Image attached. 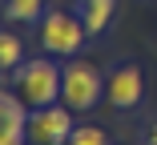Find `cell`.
I'll list each match as a JSON object with an SVG mask.
<instances>
[{"mask_svg":"<svg viewBox=\"0 0 157 145\" xmlns=\"http://www.w3.org/2000/svg\"><path fill=\"white\" fill-rule=\"evenodd\" d=\"M8 85L28 101V109L40 105H56L60 101V85H65V69H56L52 56H36V61H24L8 73Z\"/></svg>","mask_w":157,"mask_h":145,"instance_id":"6da1fadb","label":"cell"},{"mask_svg":"<svg viewBox=\"0 0 157 145\" xmlns=\"http://www.w3.org/2000/svg\"><path fill=\"white\" fill-rule=\"evenodd\" d=\"M105 97V77L101 69L93 61H81V56H73V61L65 65V85H60V101H65L73 113H85L93 109Z\"/></svg>","mask_w":157,"mask_h":145,"instance_id":"7a4b0ae2","label":"cell"},{"mask_svg":"<svg viewBox=\"0 0 157 145\" xmlns=\"http://www.w3.org/2000/svg\"><path fill=\"white\" fill-rule=\"evenodd\" d=\"M89 36V28L81 16L73 12H48L40 20V48L44 52H56V56H77L81 44Z\"/></svg>","mask_w":157,"mask_h":145,"instance_id":"3957f363","label":"cell"},{"mask_svg":"<svg viewBox=\"0 0 157 145\" xmlns=\"http://www.w3.org/2000/svg\"><path fill=\"white\" fill-rule=\"evenodd\" d=\"M73 109L60 101V105H40L28 113V141L33 145H69L73 137Z\"/></svg>","mask_w":157,"mask_h":145,"instance_id":"277c9868","label":"cell"},{"mask_svg":"<svg viewBox=\"0 0 157 145\" xmlns=\"http://www.w3.org/2000/svg\"><path fill=\"white\" fill-rule=\"evenodd\" d=\"M141 97H145V77H141V69H137L133 61H129V65H117V69L105 77V101H109L117 113L137 109Z\"/></svg>","mask_w":157,"mask_h":145,"instance_id":"5b68a950","label":"cell"},{"mask_svg":"<svg viewBox=\"0 0 157 145\" xmlns=\"http://www.w3.org/2000/svg\"><path fill=\"white\" fill-rule=\"evenodd\" d=\"M28 101L16 89L0 93V145H24L28 137Z\"/></svg>","mask_w":157,"mask_h":145,"instance_id":"8992f818","label":"cell"},{"mask_svg":"<svg viewBox=\"0 0 157 145\" xmlns=\"http://www.w3.org/2000/svg\"><path fill=\"white\" fill-rule=\"evenodd\" d=\"M113 8H117V0H77V16L85 20L89 36H97V32H105V28H109Z\"/></svg>","mask_w":157,"mask_h":145,"instance_id":"52a82bcc","label":"cell"},{"mask_svg":"<svg viewBox=\"0 0 157 145\" xmlns=\"http://www.w3.org/2000/svg\"><path fill=\"white\" fill-rule=\"evenodd\" d=\"M0 65H4V73L24 65V44H20L16 32H0Z\"/></svg>","mask_w":157,"mask_h":145,"instance_id":"ba28073f","label":"cell"},{"mask_svg":"<svg viewBox=\"0 0 157 145\" xmlns=\"http://www.w3.org/2000/svg\"><path fill=\"white\" fill-rule=\"evenodd\" d=\"M40 8H44V0H4V16L8 20H40Z\"/></svg>","mask_w":157,"mask_h":145,"instance_id":"9c48e42d","label":"cell"},{"mask_svg":"<svg viewBox=\"0 0 157 145\" xmlns=\"http://www.w3.org/2000/svg\"><path fill=\"white\" fill-rule=\"evenodd\" d=\"M69 145H109V133L101 125H77L73 137H69Z\"/></svg>","mask_w":157,"mask_h":145,"instance_id":"30bf717a","label":"cell"},{"mask_svg":"<svg viewBox=\"0 0 157 145\" xmlns=\"http://www.w3.org/2000/svg\"><path fill=\"white\" fill-rule=\"evenodd\" d=\"M149 145H157V121L149 125Z\"/></svg>","mask_w":157,"mask_h":145,"instance_id":"8fae6325","label":"cell"}]
</instances>
